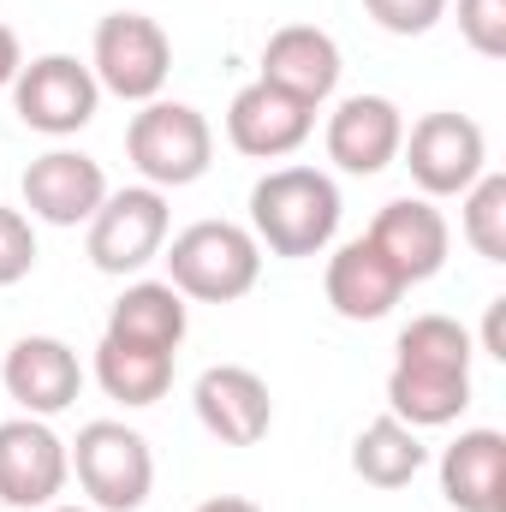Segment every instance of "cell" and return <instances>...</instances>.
<instances>
[{
  "mask_svg": "<svg viewBox=\"0 0 506 512\" xmlns=\"http://www.w3.org/2000/svg\"><path fill=\"white\" fill-rule=\"evenodd\" d=\"M393 352L399 358L387 370V411L399 423H411V429H447V423L465 417L477 340L453 316H411L399 328Z\"/></svg>",
  "mask_w": 506,
  "mask_h": 512,
  "instance_id": "6da1fadb",
  "label": "cell"
},
{
  "mask_svg": "<svg viewBox=\"0 0 506 512\" xmlns=\"http://www.w3.org/2000/svg\"><path fill=\"white\" fill-rule=\"evenodd\" d=\"M340 233V191L316 167H274L251 191V239L274 256H322Z\"/></svg>",
  "mask_w": 506,
  "mask_h": 512,
  "instance_id": "7a4b0ae2",
  "label": "cell"
},
{
  "mask_svg": "<svg viewBox=\"0 0 506 512\" xmlns=\"http://www.w3.org/2000/svg\"><path fill=\"white\" fill-rule=\"evenodd\" d=\"M161 251H167V286L197 304H233L262 274V245L239 221H191Z\"/></svg>",
  "mask_w": 506,
  "mask_h": 512,
  "instance_id": "3957f363",
  "label": "cell"
},
{
  "mask_svg": "<svg viewBox=\"0 0 506 512\" xmlns=\"http://www.w3.org/2000/svg\"><path fill=\"white\" fill-rule=\"evenodd\" d=\"M126 155L131 167L143 173V185L155 191H179L197 185L215 161V131L191 102H143L126 126Z\"/></svg>",
  "mask_w": 506,
  "mask_h": 512,
  "instance_id": "277c9868",
  "label": "cell"
},
{
  "mask_svg": "<svg viewBox=\"0 0 506 512\" xmlns=\"http://www.w3.org/2000/svg\"><path fill=\"white\" fill-rule=\"evenodd\" d=\"M66 459H72V477H78V489L90 495L96 512H137L149 501V489H155L149 441L137 429H126V423H114V417L84 423L78 441L66 447Z\"/></svg>",
  "mask_w": 506,
  "mask_h": 512,
  "instance_id": "5b68a950",
  "label": "cell"
},
{
  "mask_svg": "<svg viewBox=\"0 0 506 512\" xmlns=\"http://www.w3.org/2000/svg\"><path fill=\"white\" fill-rule=\"evenodd\" d=\"M90 72L120 102H155L173 72V42L149 12H108L90 42Z\"/></svg>",
  "mask_w": 506,
  "mask_h": 512,
  "instance_id": "8992f818",
  "label": "cell"
},
{
  "mask_svg": "<svg viewBox=\"0 0 506 512\" xmlns=\"http://www.w3.org/2000/svg\"><path fill=\"white\" fill-rule=\"evenodd\" d=\"M417 191L435 197H465L483 173H489V137L471 114H423L399 143Z\"/></svg>",
  "mask_w": 506,
  "mask_h": 512,
  "instance_id": "52a82bcc",
  "label": "cell"
},
{
  "mask_svg": "<svg viewBox=\"0 0 506 512\" xmlns=\"http://www.w3.org/2000/svg\"><path fill=\"white\" fill-rule=\"evenodd\" d=\"M12 108L18 120L42 137H72L96 120L102 108V84L78 54H42L30 66H18L12 78Z\"/></svg>",
  "mask_w": 506,
  "mask_h": 512,
  "instance_id": "ba28073f",
  "label": "cell"
},
{
  "mask_svg": "<svg viewBox=\"0 0 506 512\" xmlns=\"http://www.w3.org/2000/svg\"><path fill=\"white\" fill-rule=\"evenodd\" d=\"M167 227H173V215H167V197L155 185L108 191L102 209L90 215V262L102 274H137L161 256Z\"/></svg>",
  "mask_w": 506,
  "mask_h": 512,
  "instance_id": "9c48e42d",
  "label": "cell"
},
{
  "mask_svg": "<svg viewBox=\"0 0 506 512\" xmlns=\"http://www.w3.org/2000/svg\"><path fill=\"white\" fill-rule=\"evenodd\" d=\"M72 477L66 441L48 429V417H12L0 423V501L18 512H42L60 501Z\"/></svg>",
  "mask_w": 506,
  "mask_h": 512,
  "instance_id": "30bf717a",
  "label": "cell"
},
{
  "mask_svg": "<svg viewBox=\"0 0 506 512\" xmlns=\"http://www.w3.org/2000/svg\"><path fill=\"white\" fill-rule=\"evenodd\" d=\"M102 197H108V173L84 149H48V155H36L24 167V209H30V221L90 227Z\"/></svg>",
  "mask_w": 506,
  "mask_h": 512,
  "instance_id": "8fae6325",
  "label": "cell"
},
{
  "mask_svg": "<svg viewBox=\"0 0 506 512\" xmlns=\"http://www.w3.org/2000/svg\"><path fill=\"white\" fill-rule=\"evenodd\" d=\"M0 387H6V399L24 405V417H60L84 387V364L66 340L24 334V340H12V352L0 364Z\"/></svg>",
  "mask_w": 506,
  "mask_h": 512,
  "instance_id": "7c38bea8",
  "label": "cell"
},
{
  "mask_svg": "<svg viewBox=\"0 0 506 512\" xmlns=\"http://www.w3.org/2000/svg\"><path fill=\"white\" fill-rule=\"evenodd\" d=\"M364 239L393 262V274H399L405 286H417V280H435V274L447 268L453 227H447V215H441L429 197H393L376 221H370Z\"/></svg>",
  "mask_w": 506,
  "mask_h": 512,
  "instance_id": "4fadbf2b",
  "label": "cell"
},
{
  "mask_svg": "<svg viewBox=\"0 0 506 512\" xmlns=\"http://www.w3.org/2000/svg\"><path fill=\"white\" fill-rule=\"evenodd\" d=\"M191 405H197V423H203L215 441H227V447H256V441L268 435V423H274L268 382H262L256 370H245V364H215V370H203Z\"/></svg>",
  "mask_w": 506,
  "mask_h": 512,
  "instance_id": "5bb4252c",
  "label": "cell"
},
{
  "mask_svg": "<svg viewBox=\"0 0 506 512\" xmlns=\"http://www.w3.org/2000/svg\"><path fill=\"white\" fill-rule=\"evenodd\" d=\"M262 84L286 90L304 108H322L340 90V42L316 24H280L262 48Z\"/></svg>",
  "mask_w": 506,
  "mask_h": 512,
  "instance_id": "9a60e30c",
  "label": "cell"
},
{
  "mask_svg": "<svg viewBox=\"0 0 506 512\" xmlns=\"http://www.w3.org/2000/svg\"><path fill=\"white\" fill-rule=\"evenodd\" d=\"M316 131V108H304V102H292L286 90H274V84H245L239 96H233V108H227V143L239 149V155H251V161H280V155H292L304 137Z\"/></svg>",
  "mask_w": 506,
  "mask_h": 512,
  "instance_id": "2e32d148",
  "label": "cell"
},
{
  "mask_svg": "<svg viewBox=\"0 0 506 512\" xmlns=\"http://www.w3.org/2000/svg\"><path fill=\"white\" fill-rule=\"evenodd\" d=\"M399 143H405V114L387 96H346L328 114V161L340 173L370 179L399 161Z\"/></svg>",
  "mask_w": 506,
  "mask_h": 512,
  "instance_id": "e0dca14e",
  "label": "cell"
},
{
  "mask_svg": "<svg viewBox=\"0 0 506 512\" xmlns=\"http://www.w3.org/2000/svg\"><path fill=\"white\" fill-rule=\"evenodd\" d=\"M322 286H328L334 316H346V322H381L405 298V280L393 274V262L370 239H352V245H340V251L328 256Z\"/></svg>",
  "mask_w": 506,
  "mask_h": 512,
  "instance_id": "ac0fdd59",
  "label": "cell"
},
{
  "mask_svg": "<svg viewBox=\"0 0 506 512\" xmlns=\"http://www.w3.org/2000/svg\"><path fill=\"white\" fill-rule=\"evenodd\" d=\"M441 495L459 512H506V435L465 429L441 453Z\"/></svg>",
  "mask_w": 506,
  "mask_h": 512,
  "instance_id": "d6986e66",
  "label": "cell"
},
{
  "mask_svg": "<svg viewBox=\"0 0 506 512\" xmlns=\"http://www.w3.org/2000/svg\"><path fill=\"white\" fill-rule=\"evenodd\" d=\"M185 328H191V310H185V298L167 280H131L114 298V310H108V334L114 340L155 346V352H179Z\"/></svg>",
  "mask_w": 506,
  "mask_h": 512,
  "instance_id": "ffe728a7",
  "label": "cell"
},
{
  "mask_svg": "<svg viewBox=\"0 0 506 512\" xmlns=\"http://www.w3.org/2000/svg\"><path fill=\"white\" fill-rule=\"evenodd\" d=\"M96 382L108 399H120V405H155V399H167V387H173V352H155V346H131V340H114V334H102V346H96Z\"/></svg>",
  "mask_w": 506,
  "mask_h": 512,
  "instance_id": "44dd1931",
  "label": "cell"
},
{
  "mask_svg": "<svg viewBox=\"0 0 506 512\" xmlns=\"http://www.w3.org/2000/svg\"><path fill=\"white\" fill-rule=\"evenodd\" d=\"M423 465H429V447H423L417 429L399 423L393 411L376 417V423H364L358 441H352V471H358L370 489H405Z\"/></svg>",
  "mask_w": 506,
  "mask_h": 512,
  "instance_id": "7402d4cb",
  "label": "cell"
},
{
  "mask_svg": "<svg viewBox=\"0 0 506 512\" xmlns=\"http://www.w3.org/2000/svg\"><path fill=\"white\" fill-rule=\"evenodd\" d=\"M465 245L483 256V262H506V179L501 173H483L471 191H465Z\"/></svg>",
  "mask_w": 506,
  "mask_h": 512,
  "instance_id": "603a6c76",
  "label": "cell"
},
{
  "mask_svg": "<svg viewBox=\"0 0 506 512\" xmlns=\"http://www.w3.org/2000/svg\"><path fill=\"white\" fill-rule=\"evenodd\" d=\"M30 268H36V227L24 209L0 203V286H18Z\"/></svg>",
  "mask_w": 506,
  "mask_h": 512,
  "instance_id": "cb8c5ba5",
  "label": "cell"
},
{
  "mask_svg": "<svg viewBox=\"0 0 506 512\" xmlns=\"http://www.w3.org/2000/svg\"><path fill=\"white\" fill-rule=\"evenodd\" d=\"M459 36L483 60H501L506 54V0H459Z\"/></svg>",
  "mask_w": 506,
  "mask_h": 512,
  "instance_id": "d4e9b609",
  "label": "cell"
},
{
  "mask_svg": "<svg viewBox=\"0 0 506 512\" xmlns=\"http://www.w3.org/2000/svg\"><path fill=\"white\" fill-rule=\"evenodd\" d=\"M364 12L387 36H423L447 18V0H364Z\"/></svg>",
  "mask_w": 506,
  "mask_h": 512,
  "instance_id": "484cf974",
  "label": "cell"
},
{
  "mask_svg": "<svg viewBox=\"0 0 506 512\" xmlns=\"http://www.w3.org/2000/svg\"><path fill=\"white\" fill-rule=\"evenodd\" d=\"M483 352L489 358H506V298H495L489 316H483Z\"/></svg>",
  "mask_w": 506,
  "mask_h": 512,
  "instance_id": "4316f807",
  "label": "cell"
},
{
  "mask_svg": "<svg viewBox=\"0 0 506 512\" xmlns=\"http://www.w3.org/2000/svg\"><path fill=\"white\" fill-rule=\"evenodd\" d=\"M18 66H24V48H18V36H12V24H0V90H12V78H18Z\"/></svg>",
  "mask_w": 506,
  "mask_h": 512,
  "instance_id": "83f0119b",
  "label": "cell"
},
{
  "mask_svg": "<svg viewBox=\"0 0 506 512\" xmlns=\"http://www.w3.org/2000/svg\"><path fill=\"white\" fill-rule=\"evenodd\" d=\"M197 512H262L256 501H245V495H215V501H203Z\"/></svg>",
  "mask_w": 506,
  "mask_h": 512,
  "instance_id": "f1b7e54d",
  "label": "cell"
},
{
  "mask_svg": "<svg viewBox=\"0 0 506 512\" xmlns=\"http://www.w3.org/2000/svg\"><path fill=\"white\" fill-rule=\"evenodd\" d=\"M42 512H90V507H60V501H54V507H42Z\"/></svg>",
  "mask_w": 506,
  "mask_h": 512,
  "instance_id": "f546056e",
  "label": "cell"
}]
</instances>
